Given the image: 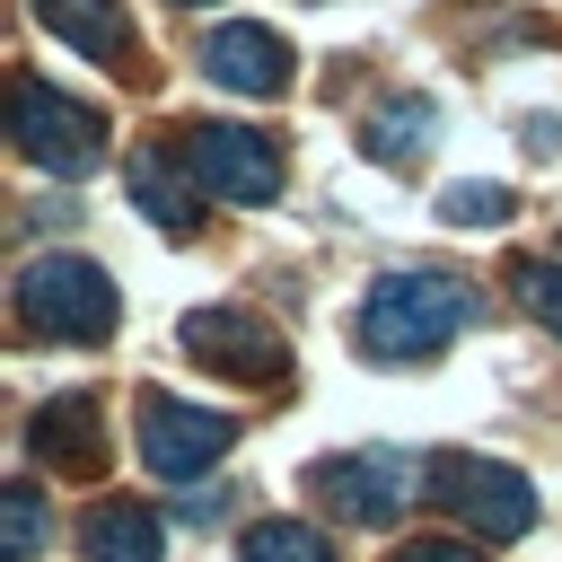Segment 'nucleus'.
<instances>
[{
    "mask_svg": "<svg viewBox=\"0 0 562 562\" xmlns=\"http://www.w3.org/2000/svg\"><path fill=\"white\" fill-rule=\"evenodd\" d=\"M422 474L430 465H413V457H386V448H369V457H325L307 483L342 509V518H360V527H386L413 492H422Z\"/></svg>",
    "mask_w": 562,
    "mask_h": 562,
    "instance_id": "nucleus-6",
    "label": "nucleus"
},
{
    "mask_svg": "<svg viewBox=\"0 0 562 562\" xmlns=\"http://www.w3.org/2000/svg\"><path fill=\"white\" fill-rule=\"evenodd\" d=\"M18 316H26V334H53V342H105L114 334V281L88 255H35L18 272Z\"/></svg>",
    "mask_w": 562,
    "mask_h": 562,
    "instance_id": "nucleus-2",
    "label": "nucleus"
},
{
    "mask_svg": "<svg viewBox=\"0 0 562 562\" xmlns=\"http://www.w3.org/2000/svg\"><path fill=\"white\" fill-rule=\"evenodd\" d=\"M35 18H44L70 53H88V61H123V53H132L123 0H35Z\"/></svg>",
    "mask_w": 562,
    "mask_h": 562,
    "instance_id": "nucleus-12",
    "label": "nucleus"
},
{
    "mask_svg": "<svg viewBox=\"0 0 562 562\" xmlns=\"http://www.w3.org/2000/svg\"><path fill=\"white\" fill-rule=\"evenodd\" d=\"M430 132H439V105H430V97H386V105L360 123V149H369L378 167H404V158L430 149Z\"/></svg>",
    "mask_w": 562,
    "mask_h": 562,
    "instance_id": "nucleus-13",
    "label": "nucleus"
},
{
    "mask_svg": "<svg viewBox=\"0 0 562 562\" xmlns=\"http://www.w3.org/2000/svg\"><path fill=\"white\" fill-rule=\"evenodd\" d=\"M9 132H18V158L44 167V176H88V167L105 158L97 105H70V97L44 88V79H18V88H9Z\"/></svg>",
    "mask_w": 562,
    "mask_h": 562,
    "instance_id": "nucleus-3",
    "label": "nucleus"
},
{
    "mask_svg": "<svg viewBox=\"0 0 562 562\" xmlns=\"http://www.w3.org/2000/svg\"><path fill=\"white\" fill-rule=\"evenodd\" d=\"M26 448H35L44 465H79V474H97V465H105L97 395H53V404L35 413V430H26Z\"/></svg>",
    "mask_w": 562,
    "mask_h": 562,
    "instance_id": "nucleus-10",
    "label": "nucleus"
},
{
    "mask_svg": "<svg viewBox=\"0 0 562 562\" xmlns=\"http://www.w3.org/2000/svg\"><path fill=\"white\" fill-rule=\"evenodd\" d=\"M202 70H211L220 88H237V97H281L290 44H281L272 26H211V35H202Z\"/></svg>",
    "mask_w": 562,
    "mask_h": 562,
    "instance_id": "nucleus-9",
    "label": "nucleus"
},
{
    "mask_svg": "<svg viewBox=\"0 0 562 562\" xmlns=\"http://www.w3.org/2000/svg\"><path fill=\"white\" fill-rule=\"evenodd\" d=\"M457 325H474V290L457 272H378L360 299V351L369 360H430Z\"/></svg>",
    "mask_w": 562,
    "mask_h": 562,
    "instance_id": "nucleus-1",
    "label": "nucleus"
},
{
    "mask_svg": "<svg viewBox=\"0 0 562 562\" xmlns=\"http://www.w3.org/2000/svg\"><path fill=\"white\" fill-rule=\"evenodd\" d=\"M237 562H334V544L316 527H299V518H263V527H246Z\"/></svg>",
    "mask_w": 562,
    "mask_h": 562,
    "instance_id": "nucleus-15",
    "label": "nucleus"
},
{
    "mask_svg": "<svg viewBox=\"0 0 562 562\" xmlns=\"http://www.w3.org/2000/svg\"><path fill=\"white\" fill-rule=\"evenodd\" d=\"M132 202H140L167 237H184V228H193V184L176 176V158H167V149H140V158H132Z\"/></svg>",
    "mask_w": 562,
    "mask_h": 562,
    "instance_id": "nucleus-14",
    "label": "nucleus"
},
{
    "mask_svg": "<svg viewBox=\"0 0 562 562\" xmlns=\"http://www.w3.org/2000/svg\"><path fill=\"white\" fill-rule=\"evenodd\" d=\"M439 220L492 228V220H509V193H501V184H448V193H439Z\"/></svg>",
    "mask_w": 562,
    "mask_h": 562,
    "instance_id": "nucleus-17",
    "label": "nucleus"
},
{
    "mask_svg": "<svg viewBox=\"0 0 562 562\" xmlns=\"http://www.w3.org/2000/svg\"><path fill=\"white\" fill-rule=\"evenodd\" d=\"M430 474H422V492L439 501V509H457L474 536H492V544H509V536H527L536 527V492H527V474L518 465H492V457H422Z\"/></svg>",
    "mask_w": 562,
    "mask_h": 562,
    "instance_id": "nucleus-4",
    "label": "nucleus"
},
{
    "mask_svg": "<svg viewBox=\"0 0 562 562\" xmlns=\"http://www.w3.org/2000/svg\"><path fill=\"white\" fill-rule=\"evenodd\" d=\"M553 132H562V123H553V114H527V149H536V158H544V149H562V140H553Z\"/></svg>",
    "mask_w": 562,
    "mask_h": 562,
    "instance_id": "nucleus-20",
    "label": "nucleus"
},
{
    "mask_svg": "<svg viewBox=\"0 0 562 562\" xmlns=\"http://www.w3.org/2000/svg\"><path fill=\"white\" fill-rule=\"evenodd\" d=\"M184 167L220 202H272L281 193V149L263 132H246V123H193L184 132Z\"/></svg>",
    "mask_w": 562,
    "mask_h": 562,
    "instance_id": "nucleus-5",
    "label": "nucleus"
},
{
    "mask_svg": "<svg viewBox=\"0 0 562 562\" xmlns=\"http://www.w3.org/2000/svg\"><path fill=\"white\" fill-rule=\"evenodd\" d=\"M79 544H88V562H158L167 553V527L140 501H97L88 527H79Z\"/></svg>",
    "mask_w": 562,
    "mask_h": 562,
    "instance_id": "nucleus-11",
    "label": "nucleus"
},
{
    "mask_svg": "<svg viewBox=\"0 0 562 562\" xmlns=\"http://www.w3.org/2000/svg\"><path fill=\"white\" fill-rule=\"evenodd\" d=\"M509 281H518V299H527V316H536V325H544V334L562 342V263H536V255H527V263H518Z\"/></svg>",
    "mask_w": 562,
    "mask_h": 562,
    "instance_id": "nucleus-16",
    "label": "nucleus"
},
{
    "mask_svg": "<svg viewBox=\"0 0 562 562\" xmlns=\"http://www.w3.org/2000/svg\"><path fill=\"white\" fill-rule=\"evenodd\" d=\"M228 448V422L211 404H176V395H140V465L149 474H202Z\"/></svg>",
    "mask_w": 562,
    "mask_h": 562,
    "instance_id": "nucleus-7",
    "label": "nucleus"
},
{
    "mask_svg": "<svg viewBox=\"0 0 562 562\" xmlns=\"http://www.w3.org/2000/svg\"><path fill=\"white\" fill-rule=\"evenodd\" d=\"M184 351H193L202 369L246 378V386H272V378H281V334H272L263 316H246V307H202V316H184Z\"/></svg>",
    "mask_w": 562,
    "mask_h": 562,
    "instance_id": "nucleus-8",
    "label": "nucleus"
},
{
    "mask_svg": "<svg viewBox=\"0 0 562 562\" xmlns=\"http://www.w3.org/2000/svg\"><path fill=\"white\" fill-rule=\"evenodd\" d=\"M395 562H483L474 544H448V536H422V544H404Z\"/></svg>",
    "mask_w": 562,
    "mask_h": 562,
    "instance_id": "nucleus-19",
    "label": "nucleus"
},
{
    "mask_svg": "<svg viewBox=\"0 0 562 562\" xmlns=\"http://www.w3.org/2000/svg\"><path fill=\"white\" fill-rule=\"evenodd\" d=\"M35 544H44V492L35 483H9V562H35Z\"/></svg>",
    "mask_w": 562,
    "mask_h": 562,
    "instance_id": "nucleus-18",
    "label": "nucleus"
}]
</instances>
